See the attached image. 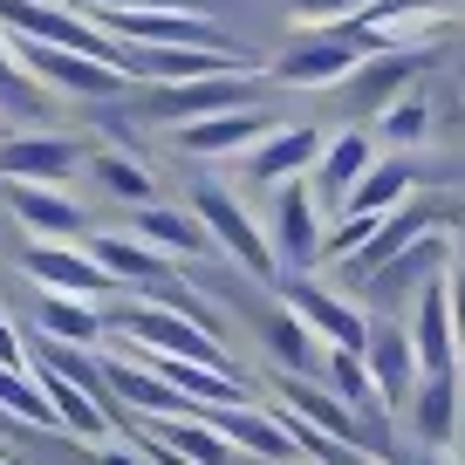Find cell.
I'll use <instances>...</instances> for the list:
<instances>
[{
    "label": "cell",
    "instance_id": "cell-7",
    "mask_svg": "<svg viewBox=\"0 0 465 465\" xmlns=\"http://www.w3.org/2000/svg\"><path fill=\"white\" fill-rule=\"evenodd\" d=\"M21 267H28V281H35L42 294H75V302H103V294L116 288V281L103 274L96 261H89V247H69V240H28Z\"/></svg>",
    "mask_w": 465,
    "mask_h": 465
},
{
    "label": "cell",
    "instance_id": "cell-36",
    "mask_svg": "<svg viewBox=\"0 0 465 465\" xmlns=\"http://www.w3.org/2000/svg\"><path fill=\"white\" fill-rule=\"evenodd\" d=\"M451 267H459V274H465V247H459V253H451Z\"/></svg>",
    "mask_w": 465,
    "mask_h": 465
},
{
    "label": "cell",
    "instance_id": "cell-35",
    "mask_svg": "<svg viewBox=\"0 0 465 465\" xmlns=\"http://www.w3.org/2000/svg\"><path fill=\"white\" fill-rule=\"evenodd\" d=\"M247 465H308V459H247Z\"/></svg>",
    "mask_w": 465,
    "mask_h": 465
},
{
    "label": "cell",
    "instance_id": "cell-28",
    "mask_svg": "<svg viewBox=\"0 0 465 465\" xmlns=\"http://www.w3.org/2000/svg\"><path fill=\"white\" fill-rule=\"evenodd\" d=\"M294 7V21H315V28H329V21H356V15H370L377 0H288Z\"/></svg>",
    "mask_w": 465,
    "mask_h": 465
},
{
    "label": "cell",
    "instance_id": "cell-4",
    "mask_svg": "<svg viewBox=\"0 0 465 465\" xmlns=\"http://www.w3.org/2000/svg\"><path fill=\"white\" fill-rule=\"evenodd\" d=\"M7 48H15V62H21V75L28 83H48V89H62V96H124L131 89V75L124 69H110V62H89V55H75V48H48V42H21V35H7Z\"/></svg>",
    "mask_w": 465,
    "mask_h": 465
},
{
    "label": "cell",
    "instance_id": "cell-12",
    "mask_svg": "<svg viewBox=\"0 0 465 465\" xmlns=\"http://www.w3.org/2000/svg\"><path fill=\"white\" fill-rule=\"evenodd\" d=\"M322 144H329V137H322L315 124H274V131L247 151V178H253V185H267V192L288 185V178H308V172H315V158H322Z\"/></svg>",
    "mask_w": 465,
    "mask_h": 465
},
{
    "label": "cell",
    "instance_id": "cell-31",
    "mask_svg": "<svg viewBox=\"0 0 465 465\" xmlns=\"http://www.w3.org/2000/svg\"><path fill=\"white\" fill-rule=\"evenodd\" d=\"M0 363H7V370H28V342H21V329L7 315H0Z\"/></svg>",
    "mask_w": 465,
    "mask_h": 465
},
{
    "label": "cell",
    "instance_id": "cell-16",
    "mask_svg": "<svg viewBox=\"0 0 465 465\" xmlns=\"http://www.w3.org/2000/svg\"><path fill=\"white\" fill-rule=\"evenodd\" d=\"M418 383L424 370H418V349H411V329H377L370 335V391H377V404L397 418Z\"/></svg>",
    "mask_w": 465,
    "mask_h": 465
},
{
    "label": "cell",
    "instance_id": "cell-38",
    "mask_svg": "<svg viewBox=\"0 0 465 465\" xmlns=\"http://www.w3.org/2000/svg\"><path fill=\"white\" fill-rule=\"evenodd\" d=\"M356 465H383V459H356Z\"/></svg>",
    "mask_w": 465,
    "mask_h": 465
},
{
    "label": "cell",
    "instance_id": "cell-24",
    "mask_svg": "<svg viewBox=\"0 0 465 465\" xmlns=\"http://www.w3.org/2000/svg\"><path fill=\"white\" fill-rule=\"evenodd\" d=\"M110 322L96 315V302H75V294H42L35 302V335L42 342H69V349H96Z\"/></svg>",
    "mask_w": 465,
    "mask_h": 465
},
{
    "label": "cell",
    "instance_id": "cell-2",
    "mask_svg": "<svg viewBox=\"0 0 465 465\" xmlns=\"http://www.w3.org/2000/svg\"><path fill=\"white\" fill-rule=\"evenodd\" d=\"M253 96H261V75L253 69H232V75H199V83H158L144 89V103H137V116L144 124H199V116H226V110H253Z\"/></svg>",
    "mask_w": 465,
    "mask_h": 465
},
{
    "label": "cell",
    "instance_id": "cell-11",
    "mask_svg": "<svg viewBox=\"0 0 465 465\" xmlns=\"http://www.w3.org/2000/svg\"><path fill=\"white\" fill-rule=\"evenodd\" d=\"M370 164H377V137L370 131H335L329 144H322V158H315V172H308V185H315V199H322V213H342L349 205V192L370 178Z\"/></svg>",
    "mask_w": 465,
    "mask_h": 465
},
{
    "label": "cell",
    "instance_id": "cell-15",
    "mask_svg": "<svg viewBox=\"0 0 465 465\" xmlns=\"http://www.w3.org/2000/svg\"><path fill=\"white\" fill-rule=\"evenodd\" d=\"M89 261H96L116 288H144V294L178 274V261H164L158 247H144L137 232H89Z\"/></svg>",
    "mask_w": 465,
    "mask_h": 465
},
{
    "label": "cell",
    "instance_id": "cell-17",
    "mask_svg": "<svg viewBox=\"0 0 465 465\" xmlns=\"http://www.w3.org/2000/svg\"><path fill=\"white\" fill-rule=\"evenodd\" d=\"M137 240H144V247H158L164 261H213V232L199 226V213H192V205H137Z\"/></svg>",
    "mask_w": 465,
    "mask_h": 465
},
{
    "label": "cell",
    "instance_id": "cell-18",
    "mask_svg": "<svg viewBox=\"0 0 465 465\" xmlns=\"http://www.w3.org/2000/svg\"><path fill=\"white\" fill-rule=\"evenodd\" d=\"M7 192V213L35 232V240H75L83 232V205L62 185H0Z\"/></svg>",
    "mask_w": 465,
    "mask_h": 465
},
{
    "label": "cell",
    "instance_id": "cell-19",
    "mask_svg": "<svg viewBox=\"0 0 465 465\" xmlns=\"http://www.w3.org/2000/svg\"><path fill=\"white\" fill-rule=\"evenodd\" d=\"M274 131L261 110H226V116H199V124H178V151H199V158H232V151H253Z\"/></svg>",
    "mask_w": 465,
    "mask_h": 465
},
{
    "label": "cell",
    "instance_id": "cell-37",
    "mask_svg": "<svg viewBox=\"0 0 465 465\" xmlns=\"http://www.w3.org/2000/svg\"><path fill=\"white\" fill-rule=\"evenodd\" d=\"M7 137H15V131H7V116H0V144H7Z\"/></svg>",
    "mask_w": 465,
    "mask_h": 465
},
{
    "label": "cell",
    "instance_id": "cell-32",
    "mask_svg": "<svg viewBox=\"0 0 465 465\" xmlns=\"http://www.w3.org/2000/svg\"><path fill=\"white\" fill-rule=\"evenodd\" d=\"M83 7H131V15H144V7H172V15H199V0H83Z\"/></svg>",
    "mask_w": 465,
    "mask_h": 465
},
{
    "label": "cell",
    "instance_id": "cell-23",
    "mask_svg": "<svg viewBox=\"0 0 465 465\" xmlns=\"http://www.w3.org/2000/svg\"><path fill=\"white\" fill-rule=\"evenodd\" d=\"M137 431H151L164 451H178L185 465H247L213 424H205V411H199V418H151V424H137Z\"/></svg>",
    "mask_w": 465,
    "mask_h": 465
},
{
    "label": "cell",
    "instance_id": "cell-21",
    "mask_svg": "<svg viewBox=\"0 0 465 465\" xmlns=\"http://www.w3.org/2000/svg\"><path fill=\"white\" fill-rule=\"evenodd\" d=\"M418 48H383V55H363V62H356V75H349V96H356V103H363V110H391V103L397 96H404V83H411V75H418Z\"/></svg>",
    "mask_w": 465,
    "mask_h": 465
},
{
    "label": "cell",
    "instance_id": "cell-39",
    "mask_svg": "<svg viewBox=\"0 0 465 465\" xmlns=\"http://www.w3.org/2000/svg\"><path fill=\"white\" fill-rule=\"evenodd\" d=\"M0 424H15V418H0Z\"/></svg>",
    "mask_w": 465,
    "mask_h": 465
},
{
    "label": "cell",
    "instance_id": "cell-13",
    "mask_svg": "<svg viewBox=\"0 0 465 465\" xmlns=\"http://www.w3.org/2000/svg\"><path fill=\"white\" fill-rule=\"evenodd\" d=\"M103 363V391H116L124 397V404H137L144 411V418H199V404H192V397H178L172 383L158 377V370L144 363V356H96Z\"/></svg>",
    "mask_w": 465,
    "mask_h": 465
},
{
    "label": "cell",
    "instance_id": "cell-8",
    "mask_svg": "<svg viewBox=\"0 0 465 465\" xmlns=\"http://www.w3.org/2000/svg\"><path fill=\"white\" fill-rule=\"evenodd\" d=\"M83 172V144L55 131H28L0 144V185H69Z\"/></svg>",
    "mask_w": 465,
    "mask_h": 465
},
{
    "label": "cell",
    "instance_id": "cell-30",
    "mask_svg": "<svg viewBox=\"0 0 465 465\" xmlns=\"http://www.w3.org/2000/svg\"><path fill=\"white\" fill-rule=\"evenodd\" d=\"M0 96H7V103H28V110H35V83L21 75V62H15V48H7V35H0Z\"/></svg>",
    "mask_w": 465,
    "mask_h": 465
},
{
    "label": "cell",
    "instance_id": "cell-40",
    "mask_svg": "<svg viewBox=\"0 0 465 465\" xmlns=\"http://www.w3.org/2000/svg\"><path fill=\"white\" fill-rule=\"evenodd\" d=\"M0 465H7V459H0Z\"/></svg>",
    "mask_w": 465,
    "mask_h": 465
},
{
    "label": "cell",
    "instance_id": "cell-27",
    "mask_svg": "<svg viewBox=\"0 0 465 465\" xmlns=\"http://www.w3.org/2000/svg\"><path fill=\"white\" fill-rule=\"evenodd\" d=\"M89 172H96V185L110 192V199L151 205V172H144V164H131L124 151H96V158H89Z\"/></svg>",
    "mask_w": 465,
    "mask_h": 465
},
{
    "label": "cell",
    "instance_id": "cell-1",
    "mask_svg": "<svg viewBox=\"0 0 465 465\" xmlns=\"http://www.w3.org/2000/svg\"><path fill=\"white\" fill-rule=\"evenodd\" d=\"M185 205L199 213V226L213 232V247L226 253L240 274H253V281H274V274H281V261H274V247H267L261 219L247 213V199H240L232 185H219V178H199Z\"/></svg>",
    "mask_w": 465,
    "mask_h": 465
},
{
    "label": "cell",
    "instance_id": "cell-20",
    "mask_svg": "<svg viewBox=\"0 0 465 465\" xmlns=\"http://www.w3.org/2000/svg\"><path fill=\"white\" fill-rule=\"evenodd\" d=\"M28 370H35V383H42V397H48V411H55L62 431H75V438H103L110 431V404H103V397H89L83 383H69L62 370L35 363V356H28Z\"/></svg>",
    "mask_w": 465,
    "mask_h": 465
},
{
    "label": "cell",
    "instance_id": "cell-14",
    "mask_svg": "<svg viewBox=\"0 0 465 465\" xmlns=\"http://www.w3.org/2000/svg\"><path fill=\"white\" fill-rule=\"evenodd\" d=\"M459 418H465V383L459 377H424L404 404V424L418 431V451H451L459 445Z\"/></svg>",
    "mask_w": 465,
    "mask_h": 465
},
{
    "label": "cell",
    "instance_id": "cell-6",
    "mask_svg": "<svg viewBox=\"0 0 465 465\" xmlns=\"http://www.w3.org/2000/svg\"><path fill=\"white\" fill-rule=\"evenodd\" d=\"M445 267H451V240H445V232H424V240H411L391 267H377L356 294H363V302H377V308H404V315H411V302H418V294L431 288Z\"/></svg>",
    "mask_w": 465,
    "mask_h": 465
},
{
    "label": "cell",
    "instance_id": "cell-26",
    "mask_svg": "<svg viewBox=\"0 0 465 465\" xmlns=\"http://www.w3.org/2000/svg\"><path fill=\"white\" fill-rule=\"evenodd\" d=\"M322 391H335L349 411H370L377 391H370V356L356 349H322Z\"/></svg>",
    "mask_w": 465,
    "mask_h": 465
},
{
    "label": "cell",
    "instance_id": "cell-10",
    "mask_svg": "<svg viewBox=\"0 0 465 465\" xmlns=\"http://www.w3.org/2000/svg\"><path fill=\"white\" fill-rule=\"evenodd\" d=\"M356 62H363V48L335 28V35H315V42H294L267 75L288 83V89H342L349 75H356Z\"/></svg>",
    "mask_w": 465,
    "mask_h": 465
},
{
    "label": "cell",
    "instance_id": "cell-25",
    "mask_svg": "<svg viewBox=\"0 0 465 465\" xmlns=\"http://www.w3.org/2000/svg\"><path fill=\"white\" fill-rule=\"evenodd\" d=\"M411 185H418V178H411V164H404V158H377V164H370V178H363L356 192H349V205H342V213H370V219H391L397 205L411 199ZM342 213H335V219H342Z\"/></svg>",
    "mask_w": 465,
    "mask_h": 465
},
{
    "label": "cell",
    "instance_id": "cell-33",
    "mask_svg": "<svg viewBox=\"0 0 465 465\" xmlns=\"http://www.w3.org/2000/svg\"><path fill=\"white\" fill-rule=\"evenodd\" d=\"M96 465H151V459H144V451H103Z\"/></svg>",
    "mask_w": 465,
    "mask_h": 465
},
{
    "label": "cell",
    "instance_id": "cell-9",
    "mask_svg": "<svg viewBox=\"0 0 465 465\" xmlns=\"http://www.w3.org/2000/svg\"><path fill=\"white\" fill-rule=\"evenodd\" d=\"M411 349H418V370L424 377H459V356H465V342H459V322H451V294H445V274L431 281V288L411 302Z\"/></svg>",
    "mask_w": 465,
    "mask_h": 465
},
{
    "label": "cell",
    "instance_id": "cell-29",
    "mask_svg": "<svg viewBox=\"0 0 465 465\" xmlns=\"http://www.w3.org/2000/svg\"><path fill=\"white\" fill-rule=\"evenodd\" d=\"M377 137H391V144H418L424 137V103H391L377 124Z\"/></svg>",
    "mask_w": 465,
    "mask_h": 465
},
{
    "label": "cell",
    "instance_id": "cell-22",
    "mask_svg": "<svg viewBox=\"0 0 465 465\" xmlns=\"http://www.w3.org/2000/svg\"><path fill=\"white\" fill-rule=\"evenodd\" d=\"M253 308H261L253 322H261L267 349L281 356V370H294V377H315V383H322V342L302 329V315H294L288 302H253Z\"/></svg>",
    "mask_w": 465,
    "mask_h": 465
},
{
    "label": "cell",
    "instance_id": "cell-34",
    "mask_svg": "<svg viewBox=\"0 0 465 465\" xmlns=\"http://www.w3.org/2000/svg\"><path fill=\"white\" fill-rule=\"evenodd\" d=\"M411 465H459V459H451V451H418Z\"/></svg>",
    "mask_w": 465,
    "mask_h": 465
},
{
    "label": "cell",
    "instance_id": "cell-3",
    "mask_svg": "<svg viewBox=\"0 0 465 465\" xmlns=\"http://www.w3.org/2000/svg\"><path fill=\"white\" fill-rule=\"evenodd\" d=\"M322 199L308 178H288V185H274V213H267V247H274V261L288 267L294 281L315 274L322 267V240H329V226H322Z\"/></svg>",
    "mask_w": 465,
    "mask_h": 465
},
{
    "label": "cell",
    "instance_id": "cell-5",
    "mask_svg": "<svg viewBox=\"0 0 465 465\" xmlns=\"http://www.w3.org/2000/svg\"><path fill=\"white\" fill-rule=\"evenodd\" d=\"M281 302L302 315V329L315 335L322 349H356V356H370V335H377V322L363 315V308L349 302V294H335V288H315V281H288L281 288Z\"/></svg>",
    "mask_w": 465,
    "mask_h": 465
}]
</instances>
